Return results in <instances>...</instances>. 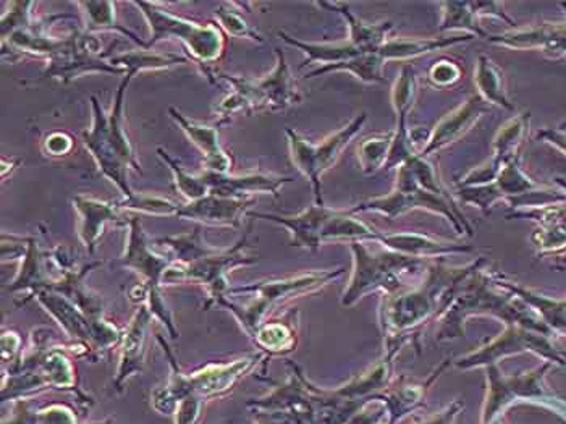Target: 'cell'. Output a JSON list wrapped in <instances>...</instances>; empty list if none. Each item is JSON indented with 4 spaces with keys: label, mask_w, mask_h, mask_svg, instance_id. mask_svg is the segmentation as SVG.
Here are the masks:
<instances>
[{
    "label": "cell",
    "mask_w": 566,
    "mask_h": 424,
    "mask_svg": "<svg viewBox=\"0 0 566 424\" xmlns=\"http://www.w3.org/2000/svg\"><path fill=\"white\" fill-rule=\"evenodd\" d=\"M131 80H133V76H125L119 90H117L110 114H106L96 97H91L93 126L90 130L81 131L84 146L93 154L94 161H96L104 177L109 178L119 188L125 200H131L137 195L128 185V167L141 172L123 127V97Z\"/></svg>",
    "instance_id": "6da1fadb"
},
{
    "label": "cell",
    "mask_w": 566,
    "mask_h": 424,
    "mask_svg": "<svg viewBox=\"0 0 566 424\" xmlns=\"http://www.w3.org/2000/svg\"><path fill=\"white\" fill-rule=\"evenodd\" d=\"M275 54H278V66L262 79L222 75V79L234 86V93L219 107L222 116H232L240 110L246 114L264 113V110L278 113L302 103V93L296 87L285 56L281 49H275Z\"/></svg>",
    "instance_id": "7a4b0ae2"
},
{
    "label": "cell",
    "mask_w": 566,
    "mask_h": 424,
    "mask_svg": "<svg viewBox=\"0 0 566 424\" xmlns=\"http://www.w3.org/2000/svg\"><path fill=\"white\" fill-rule=\"evenodd\" d=\"M150 23L151 39L141 43L143 50H151L165 39H177L188 47L200 63H214L224 54L225 38L215 25H200L190 20L180 19L174 13L162 10L160 3L133 2Z\"/></svg>",
    "instance_id": "3957f363"
},
{
    "label": "cell",
    "mask_w": 566,
    "mask_h": 424,
    "mask_svg": "<svg viewBox=\"0 0 566 424\" xmlns=\"http://www.w3.org/2000/svg\"><path fill=\"white\" fill-rule=\"evenodd\" d=\"M413 210L436 212V214L444 215L457 228L458 234L470 232L473 235L470 222L455 207V203L423 190L417 185L413 170H411V166L408 163L399 167L397 185L392 193L387 195V197L370 198V200L363 201V203L356 204L350 212H353V214H356V212H379V214L386 215V217L397 219L399 215L404 214V212Z\"/></svg>",
    "instance_id": "277c9868"
},
{
    "label": "cell",
    "mask_w": 566,
    "mask_h": 424,
    "mask_svg": "<svg viewBox=\"0 0 566 424\" xmlns=\"http://www.w3.org/2000/svg\"><path fill=\"white\" fill-rule=\"evenodd\" d=\"M366 120L367 114H359L349 126L340 128L337 133L330 134L319 144L309 143L295 130H286L290 157H292L296 169L311 181L316 204H319V207H323L322 175L339 161L340 154L352 143L353 138L362 131Z\"/></svg>",
    "instance_id": "5b68a950"
},
{
    "label": "cell",
    "mask_w": 566,
    "mask_h": 424,
    "mask_svg": "<svg viewBox=\"0 0 566 424\" xmlns=\"http://www.w3.org/2000/svg\"><path fill=\"white\" fill-rule=\"evenodd\" d=\"M246 237L241 238L232 250H214L208 245H202L197 255L190 261L180 264V262H172L165 271L162 282L178 281H197L208 285L211 291V298L217 302L224 297V291L227 288V274L237 266L252 264L256 258L249 255V245Z\"/></svg>",
    "instance_id": "8992f818"
},
{
    "label": "cell",
    "mask_w": 566,
    "mask_h": 424,
    "mask_svg": "<svg viewBox=\"0 0 566 424\" xmlns=\"http://www.w3.org/2000/svg\"><path fill=\"white\" fill-rule=\"evenodd\" d=\"M49 66L44 70L43 79H57L69 83L86 73H127L121 67L113 66L101 56V43L91 33L75 30L69 38L60 39L57 49L47 57Z\"/></svg>",
    "instance_id": "52a82bcc"
},
{
    "label": "cell",
    "mask_w": 566,
    "mask_h": 424,
    "mask_svg": "<svg viewBox=\"0 0 566 424\" xmlns=\"http://www.w3.org/2000/svg\"><path fill=\"white\" fill-rule=\"evenodd\" d=\"M252 363H255V358L238 360L232 365L208 366L191 376H184L175 369L174 378L168 387L154 396L156 409L161 412H168L175 402H181L188 397H197L201 400L202 397L225 392L251 368Z\"/></svg>",
    "instance_id": "ba28073f"
},
{
    "label": "cell",
    "mask_w": 566,
    "mask_h": 424,
    "mask_svg": "<svg viewBox=\"0 0 566 424\" xmlns=\"http://www.w3.org/2000/svg\"><path fill=\"white\" fill-rule=\"evenodd\" d=\"M128 227H130V232H128L127 251H125L123 258H121V264L134 269V271L140 272L146 279L148 299H150L148 308H150L153 315L161 318L164 325H167L172 338L177 339V331H175L170 311L165 308L160 295V282H162V278H164L165 271H167L172 262L151 250L146 235H144L143 227H141L140 217L133 215L128 221Z\"/></svg>",
    "instance_id": "9c48e42d"
},
{
    "label": "cell",
    "mask_w": 566,
    "mask_h": 424,
    "mask_svg": "<svg viewBox=\"0 0 566 424\" xmlns=\"http://www.w3.org/2000/svg\"><path fill=\"white\" fill-rule=\"evenodd\" d=\"M417 97V79L413 67L404 66L392 87V104L396 110V130L392 131V148L384 170L399 169L404 163L417 156L414 138L408 128V117Z\"/></svg>",
    "instance_id": "30bf717a"
},
{
    "label": "cell",
    "mask_w": 566,
    "mask_h": 424,
    "mask_svg": "<svg viewBox=\"0 0 566 424\" xmlns=\"http://www.w3.org/2000/svg\"><path fill=\"white\" fill-rule=\"evenodd\" d=\"M491 104L485 103L480 94H473L470 99L464 101L460 107L453 113L445 116L434 130L431 131L429 137L426 138V143L421 148V157H429L436 154L437 151L445 150L450 144L460 141L464 134L470 133L473 127L491 113Z\"/></svg>",
    "instance_id": "8fae6325"
},
{
    "label": "cell",
    "mask_w": 566,
    "mask_h": 424,
    "mask_svg": "<svg viewBox=\"0 0 566 424\" xmlns=\"http://www.w3.org/2000/svg\"><path fill=\"white\" fill-rule=\"evenodd\" d=\"M209 193L217 195V197L238 198L245 200L249 195L268 193L279 198L281 188L285 184H290L292 178L281 177V175L271 174H245L228 175L217 174V172L205 170L200 175Z\"/></svg>",
    "instance_id": "7c38bea8"
},
{
    "label": "cell",
    "mask_w": 566,
    "mask_h": 424,
    "mask_svg": "<svg viewBox=\"0 0 566 424\" xmlns=\"http://www.w3.org/2000/svg\"><path fill=\"white\" fill-rule=\"evenodd\" d=\"M255 203L252 198H225L209 193L201 200L190 201L178 207V219H190L205 225H225V227H238L240 217L246 208Z\"/></svg>",
    "instance_id": "4fadbf2b"
},
{
    "label": "cell",
    "mask_w": 566,
    "mask_h": 424,
    "mask_svg": "<svg viewBox=\"0 0 566 424\" xmlns=\"http://www.w3.org/2000/svg\"><path fill=\"white\" fill-rule=\"evenodd\" d=\"M332 208L309 207L308 210L293 215L264 214V212H248L255 219H266L288 228L292 234L293 247L309 248L316 250L322 244V231L327 221L332 215Z\"/></svg>",
    "instance_id": "5bb4252c"
},
{
    "label": "cell",
    "mask_w": 566,
    "mask_h": 424,
    "mask_svg": "<svg viewBox=\"0 0 566 424\" xmlns=\"http://www.w3.org/2000/svg\"><path fill=\"white\" fill-rule=\"evenodd\" d=\"M80 214L79 235L86 250L94 254L97 240L103 235L106 224L127 225L130 219L120 214L117 204L104 203L93 198L76 197L73 200Z\"/></svg>",
    "instance_id": "9a60e30c"
},
{
    "label": "cell",
    "mask_w": 566,
    "mask_h": 424,
    "mask_svg": "<svg viewBox=\"0 0 566 424\" xmlns=\"http://www.w3.org/2000/svg\"><path fill=\"white\" fill-rule=\"evenodd\" d=\"M168 113H170L172 119L187 133V137L193 141L194 146L201 151L202 156H204L205 170L217 172V174H227L231 170V157L225 154L221 143H219L217 128L202 126L200 122L187 119L175 107H170Z\"/></svg>",
    "instance_id": "2e32d148"
},
{
    "label": "cell",
    "mask_w": 566,
    "mask_h": 424,
    "mask_svg": "<svg viewBox=\"0 0 566 424\" xmlns=\"http://www.w3.org/2000/svg\"><path fill=\"white\" fill-rule=\"evenodd\" d=\"M319 7L335 10L349 23V42L355 44L356 47L364 50V52H376L380 47L389 42V33L393 30V22L384 23H366L359 20L358 16L350 12L349 5L345 3H318Z\"/></svg>",
    "instance_id": "e0dca14e"
},
{
    "label": "cell",
    "mask_w": 566,
    "mask_h": 424,
    "mask_svg": "<svg viewBox=\"0 0 566 424\" xmlns=\"http://www.w3.org/2000/svg\"><path fill=\"white\" fill-rule=\"evenodd\" d=\"M474 36H436V38H396L390 39L379 49L380 56L389 62V60H410L424 54L437 52V50L448 49V47L457 46V44L468 43Z\"/></svg>",
    "instance_id": "ac0fdd59"
},
{
    "label": "cell",
    "mask_w": 566,
    "mask_h": 424,
    "mask_svg": "<svg viewBox=\"0 0 566 424\" xmlns=\"http://www.w3.org/2000/svg\"><path fill=\"white\" fill-rule=\"evenodd\" d=\"M151 316L153 313L150 308H141L131 321L128 329L127 338H125L123 352H121L120 368L117 373V386H120L125 379L133 376L134 373L141 372L144 356V342H146V331L150 328Z\"/></svg>",
    "instance_id": "d6986e66"
},
{
    "label": "cell",
    "mask_w": 566,
    "mask_h": 424,
    "mask_svg": "<svg viewBox=\"0 0 566 424\" xmlns=\"http://www.w3.org/2000/svg\"><path fill=\"white\" fill-rule=\"evenodd\" d=\"M279 36L290 46L298 47L302 52L306 54V60L303 62L302 69L315 62L322 63V67L337 66V63L346 62V60L367 54L350 42L335 44L305 43L292 38V36L285 35L283 32L279 33Z\"/></svg>",
    "instance_id": "ffe728a7"
},
{
    "label": "cell",
    "mask_w": 566,
    "mask_h": 424,
    "mask_svg": "<svg viewBox=\"0 0 566 424\" xmlns=\"http://www.w3.org/2000/svg\"><path fill=\"white\" fill-rule=\"evenodd\" d=\"M474 85H476L477 94L491 106L504 107L508 110L515 109L514 104L508 99L507 90H505L504 72L487 56H481L477 59Z\"/></svg>",
    "instance_id": "44dd1931"
},
{
    "label": "cell",
    "mask_w": 566,
    "mask_h": 424,
    "mask_svg": "<svg viewBox=\"0 0 566 424\" xmlns=\"http://www.w3.org/2000/svg\"><path fill=\"white\" fill-rule=\"evenodd\" d=\"M387 60L380 56L379 50L376 52L363 54L355 59L346 60V62L337 63V66H323L313 72L306 73L305 79H315V76L326 75L332 72H349L364 83H384V69H386Z\"/></svg>",
    "instance_id": "7402d4cb"
},
{
    "label": "cell",
    "mask_w": 566,
    "mask_h": 424,
    "mask_svg": "<svg viewBox=\"0 0 566 424\" xmlns=\"http://www.w3.org/2000/svg\"><path fill=\"white\" fill-rule=\"evenodd\" d=\"M529 114H521L510 122L505 123L494 140L495 163L502 167L508 166L514 161L520 160L521 146H523L526 133H528Z\"/></svg>",
    "instance_id": "603a6c76"
},
{
    "label": "cell",
    "mask_w": 566,
    "mask_h": 424,
    "mask_svg": "<svg viewBox=\"0 0 566 424\" xmlns=\"http://www.w3.org/2000/svg\"><path fill=\"white\" fill-rule=\"evenodd\" d=\"M443 22L439 32H461V35L480 36L487 39V32L480 25V16L473 9V2H443Z\"/></svg>",
    "instance_id": "cb8c5ba5"
},
{
    "label": "cell",
    "mask_w": 566,
    "mask_h": 424,
    "mask_svg": "<svg viewBox=\"0 0 566 424\" xmlns=\"http://www.w3.org/2000/svg\"><path fill=\"white\" fill-rule=\"evenodd\" d=\"M187 59L184 57L161 56V54L151 52V50H133V52L121 54V56L113 57L110 63L127 70V75L134 79L138 72L143 70H162L175 66V63H185Z\"/></svg>",
    "instance_id": "d4e9b609"
},
{
    "label": "cell",
    "mask_w": 566,
    "mask_h": 424,
    "mask_svg": "<svg viewBox=\"0 0 566 424\" xmlns=\"http://www.w3.org/2000/svg\"><path fill=\"white\" fill-rule=\"evenodd\" d=\"M380 244L393 248V250L403 251V254H447V251L463 250L460 247H450V245L440 244L433 238L424 237L420 234H382L380 232Z\"/></svg>",
    "instance_id": "484cf974"
},
{
    "label": "cell",
    "mask_w": 566,
    "mask_h": 424,
    "mask_svg": "<svg viewBox=\"0 0 566 424\" xmlns=\"http://www.w3.org/2000/svg\"><path fill=\"white\" fill-rule=\"evenodd\" d=\"M392 148V133L376 134L358 146V163L363 174L373 175L386 167Z\"/></svg>",
    "instance_id": "4316f807"
},
{
    "label": "cell",
    "mask_w": 566,
    "mask_h": 424,
    "mask_svg": "<svg viewBox=\"0 0 566 424\" xmlns=\"http://www.w3.org/2000/svg\"><path fill=\"white\" fill-rule=\"evenodd\" d=\"M79 7L83 9L86 15L87 33L99 32V30H117L123 33L125 36H130L133 42L141 44L140 39L128 32L123 26L117 25L116 22V5L113 2H80Z\"/></svg>",
    "instance_id": "83f0119b"
},
{
    "label": "cell",
    "mask_w": 566,
    "mask_h": 424,
    "mask_svg": "<svg viewBox=\"0 0 566 424\" xmlns=\"http://www.w3.org/2000/svg\"><path fill=\"white\" fill-rule=\"evenodd\" d=\"M157 153H160V156L162 160H164V163L168 164L170 170L174 172L175 184H177V188L180 190V193L187 198L188 203H190V201H197L201 200V198L208 197L209 188L205 187V184L201 180L200 175L194 177V175H190L188 172H185L184 167H181L177 161L172 160V157L168 156L164 150H161V148L157 150Z\"/></svg>",
    "instance_id": "f1b7e54d"
},
{
    "label": "cell",
    "mask_w": 566,
    "mask_h": 424,
    "mask_svg": "<svg viewBox=\"0 0 566 424\" xmlns=\"http://www.w3.org/2000/svg\"><path fill=\"white\" fill-rule=\"evenodd\" d=\"M464 67L451 57H444L437 60L429 72H427V83L436 90H448L455 87L463 80Z\"/></svg>",
    "instance_id": "f546056e"
},
{
    "label": "cell",
    "mask_w": 566,
    "mask_h": 424,
    "mask_svg": "<svg viewBox=\"0 0 566 424\" xmlns=\"http://www.w3.org/2000/svg\"><path fill=\"white\" fill-rule=\"evenodd\" d=\"M120 210H131L134 212H146L151 215H161V217H175L180 204L172 203L161 197H150V195H134L131 200H123L117 203Z\"/></svg>",
    "instance_id": "4dcf8cb0"
},
{
    "label": "cell",
    "mask_w": 566,
    "mask_h": 424,
    "mask_svg": "<svg viewBox=\"0 0 566 424\" xmlns=\"http://www.w3.org/2000/svg\"><path fill=\"white\" fill-rule=\"evenodd\" d=\"M215 15H217L221 25L224 26L232 36H235V38H248L258 43L264 42L262 36L258 35V33L243 20L240 13L235 12V10L222 5L221 9L215 12Z\"/></svg>",
    "instance_id": "1f68e13d"
},
{
    "label": "cell",
    "mask_w": 566,
    "mask_h": 424,
    "mask_svg": "<svg viewBox=\"0 0 566 424\" xmlns=\"http://www.w3.org/2000/svg\"><path fill=\"white\" fill-rule=\"evenodd\" d=\"M258 343L268 350H283L292 343V331L282 325L266 326L258 332Z\"/></svg>",
    "instance_id": "d6a6232c"
},
{
    "label": "cell",
    "mask_w": 566,
    "mask_h": 424,
    "mask_svg": "<svg viewBox=\"0 0 566 424\" xmlns=\"http://www.w3.org/2000/svg\"><path fill=\"white\" fill-rule=\"evenodd\" d=\"M44 146H46V151L50 156H67L72 151L73 141L69 134L57 131V133L49 134L46 138Z\"/></svg>",
    "instance_id": "836d02e7"
},
{
    "label": "cell",
    "mask_w": 566,
    "mask_h": 424,
    "mask_svg": "<svg viewBox=\"0 0 566 424\" xmlns=\"http://www.w3.org/2000/svg\"><path fill=\"white\" fill-rule=\"evenodd\" d=\"M39 424H76L72 412L62 407H50L38 415Z\"/></svg>",
    "instance_id": "e575fe53"
},
{
    "label": "cell",
    "mask_w": 566,
    "mask_h": 424,
    "mask_svg": "<svg viewBox=\"0 0 566 424\" xmlns=\"http://www.w3.org/2000/svg\"><path fill=\"white\" fill-rule=\"evenodd\" d=\"M474 12L480 16H498V19L504 20V22L510 23V25H515L514 20L500 9L497 2H473Z\"/></svg>",
    "instance_id": "d590c367"
},
{
    "label": "cell",
    "mask_w": 566,
    "mask_h": 424,
    "mask_svg": "<svg viewBox=\"0 0 566 424\" xmlns=\"http://www.w3.org/2000/svg\"><path fill=\"white\" fill-rule=\"evenodd\" d=\"M538 138L547 141V143L554 144V146H557L558 150L565 151L566 153V137H564V134L558 133V131L542 130L539 131Z\"/></svg>",
    "instance_id": "8d00e7d4"
}]
</instances>
